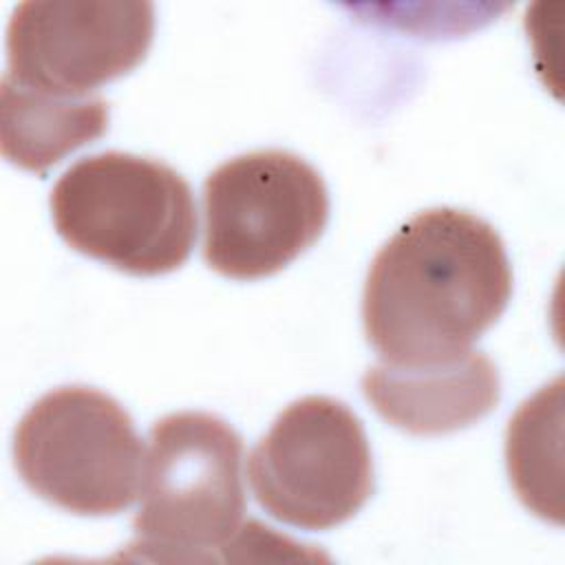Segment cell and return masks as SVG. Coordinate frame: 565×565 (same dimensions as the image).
<instances>
[{"instance_id": "cell-8", "label": "cell", "mask_w": 565, "mask_h": 565, "mask_svg": "<svg viewBox=\"0 0 565 565\" xmlns=\"http://www.w3.org/2000/svg\"><path fill=\"white\" fill-rule=\"evenodd\" d=\"M362 393L375 413L411 435H446L483 419L499 402L494 362L479 351L433 366L380 364L364 373Z\"/></svg>"}, {"instance_id": "cell-1", "label": "cell", "mask_w": 565, "mask_h": 565, "mask_svg": "<svg viewBox=\"0 0 565 565\" xmlns=\"http://www.w3.org/2000/svg\"><path fill=\"white\" fill-rule=\"evenodd\" d=\"M510 296L512 269L497 230L466 210H424L369 267L364 333L384 364H446L470 351Z\"/></svg>"}, {"instance_id": "cell-7", "label": "cell", "mask_w": 565, "mask_h": 565, "mask_svg": "<svg viewBox=\"0 0 565 565\" xmlns=\"http://www.w3.org/2000/svg\"><path fill=\"white\" fill-rule=\"evenodd\" d=\"M154 4L146 0L22 2L7 26V75L60 95H86L130 73L148 53Z\"/></svg>"}, {"instance_id": "cell-10", "label": "cell", "mask_w": 565, "mask_h": 565, "mask_svg": "<svg viewBox=\"0 0 565 565\" xmlns=\"http://www.w3.org/2000/svg\"><path fill=\"white\" fill-rule=\"evenodd\" d=\"M561 377L525 399L505 433V461L519 499L561 523Z\"/></svg>"}, {"instance_id": "cell-9", "label": "cell", "mask_w": 565, "mask_h": 565, "mask_svg": "<svg viewBox=\"0 0 565 565\" xmlns=\"http://www.w3.org/2000/svg\"><path fill=\"white\" fill-rule=\"evenodd\" d=\"M108 117L104 97L46 93L2 75V154L22 170L44 172L73 150L99 139L108 130Z\"/></svg>"}, {"instance_id": "cell-3", "label": "cell", "mask_w": 565, "mask_h": 565, "mask_svg": "<svg viewBox=\"0 0 565 565\" xmlns=\"http://www.w3.org/2000/svg\"><path fill=\"white\" fill-rule=\"evenodd\" d=\"M241 435L201 411L154 422L143 457L132 547L166 561H199L227 547L245 523Z\"/></svg>"}, {"instance_id": "cell-2", "label": "cell", "mask_w": 565, "mask_h": 565, "mask_svg": "<svg viewBox=\"0 0 565 565\" xmlns=\"http://www.w3.org/2000/svg\"><path fill=\"white\" fill-rule=\"evenodd\" d=\"M51 216L75 252L130 276L179 269L196 238L188 181L161 161L119 150L73 163L51 190Z\"/></svg>"}, {"instance_id": "cell-4", "label": "cell", "mask_w": 565, "mask_h": 565, "mask_svg": "<svg viewBox=\"0 0 565 565\" xmlns=\"http://www.w3.org/2000/svg\"><path fill=\"white\" fill-rule=\"evenodd\" d=\"M13 459L40 499L73 514L104 516L135 501L143 446L117 399L90 386H60L22 415Z\"/></svg>"}, {"instance_id": "cell-5", "label": "cell", "mask_w": 565, "mask_h": 565, "mask_svg": "<svg viewBox=\"0 0 565 565\" xmlns=\"http://www.w3.org/2000/svg\"><path fill=\"white\" fill-rule=\"evenodd\" d=\"M203 214L205 263L221 276L254 280L285 269L320 238L329 192L302 157L254 150L207 174Z\"/></svg>"}, {"instance_id": "cell-6", "label": "cell", "mask_w": 565, "mask_h": 565, "mask_svg": "<svg viewBox=\"0 0 565 565\" xmlns=\"http://www.w3.org/2000/svg\"><path fill=\"white\" fill-rule=\"evenodd\" d=\"M247 477L258 505L274 519L300 530L335 527L373 492L364 426L340 399H296L254 446Z\"/></svg>"}]
</instances>
